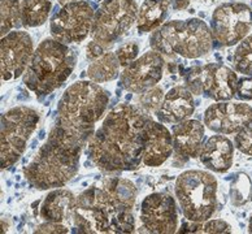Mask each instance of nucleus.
Listing matches in <instances>:
<instances>
[{"instance_id":"nucleus-28","label":"nucleus","mask_w":252,"mask_h":234,"mask_svg":"<svg viewBox=\"0 0 252 234\" xmlns=\"http://www.w3.org/2000/svg\"><path fill=\"white\" fill-rule=\"evenodd\" d=\"M139 55V46L137 42H126L121 44L116 51V56L119 59V63L121 67L126 68L127 65L131 64L134 60H137Z\"/></svg>"},{"instance_id":"nucleus-5","label":"nucleus","mask_w":252,"mask_h":234,"mask_svg":"<svg viewBox=\"0 0 252 234\" xmlns=\"http://www.w3.org/2000/svg\"><path fill=\"white\" fill-rule=\"evenodd\" d=\"M152 50L161 55H178L185 59H199L211 52L213 35L211 28L199 18L174 20L162 24L152 33Z\"/></svg>"},{"instance_id":"nucleus-25","label":"nucleus","mask_w":252,"mask_h":234,"mask_svg":"<svg viewBox=\"0 0 252 234\" xmlns=\"http://www.w3.org/2000/svg\"><path fill=\"white\" fill-rule=\"evenodd\" d=\"M233 64L237 72L252 77V30L241 43H238L233 55Z\"/></svg>"},{"instance_id":"nucleus-6","label":"nucleus","mask_w":252,"mask_h":234,"mask_svg":"<svg viewBox=\"0 0 252 234\" xmlns=\"http://www.w3.org/2000/svg\"><path fill=\"white\" fill-rule=\"evenodd\" d=\"M217 180L205 170H186L177 177V201L190 223H205L217 207Z\"/></svg>"},{"instance_id":"nucleus-16","label":"nucleus","mask_w":252,"mask_h":234,"mask_svg":"<svg viewBox=\"0 0 252 234\" xmlns=\"http://www.w3.org/2000/svg\"><path fill=\"white\" fill-rule=\"evenodd\" d=\"M173 152V135L162 123L148 119L146 128V143L143 151V164L158 167L170 158Z\"/></svg>"},{"instance_id":"nucleus-35","label":"nucleus","mask_w":252,"mask_h":234,"mask_svg":"<svg viewBox=\"0 0 252 234\" xmlns=\"http://www.w3.org/2000/svg\"><path fill=\"white\" fill-rule=\"evenodd\" d=\"M172 7H173L176 11L185 9V8L189 7V0H172Z\"/></svg>"},{"instance_id":"nucleus-18","label":"nucleus","mask_w":252,"mask_h":234,"mask_svg":"<svg viewBox=\"0 0 252 234\" xmlns=\"http://www.w3.org/2000/svg\"><path fill=\"white\" fill-rule=\"evenodd\" d=\"M77 197L72 191L56 189L44 198L39 209L40 219L47 223L65 224L74 228V209Z\"/></svg>"},{"instance_id":"nucleus-29","label":"nucleus","mask_w":252,"mask_h":234,"mask_svg":"<svg viewBox=\"0 0 252 234\" xmlns=\"http://www.w3.org/2000/svg\"><path fill=\"white\" fill-rule=\"evenodd\" d=\"M235 147L245 155L252 156V123L241 129L234 138Z\"/></svg>"},{"instance_id":"nucleus-26","label":"nucleus","mask_w":252,"mask_h":234,"mask_svg":"<svg viewBox=\"0 0 252 234\" xmlns=\"http://www.w3.org/2000/svg\"><path fill=\"white\" fill-rule=\"evenodd\" d=\"M251 182L250 178L243 173H238L230 185L231 203L235 207L246 204L251 199Z\"/></svg>"},{"instance_id":"nucleus-3","label":"nucleus","mask_w":252,"mask_h":234,"mask_svg":"<svg viewBox=\"0 0 252 234\" xmlns=\"http://www.w3.org/2000/svg\"><path fill=\"white\" fill-rule=\"evenodd\" d=\"M137 189L131 181L120 177L105 178L77 197L74 229L85 234L133 233V207Z\"/></svg>"},{"instance_id":"nucleus-13","label":"nucleus","mask_w":252,"mask_h":234,"mask_svg":"<svg viewBox=\"0 0 252 234\" xmlns=\"http://www.w3.org/2000/svg\"><path fill=\"white\" fill-rule=\"evenodd\" d=\"M32 36L26 32H11L1 38V79L11 81L24 74L34 54Z\"/></svg>"},{"instance_id":"nucleus-31","label":"nucleus","mask_w":252,"mask_h":234,"mask_svg":"<svg viewBox=\"0 0 252 234\" xmlns=\"http://www.w3.org/2000/svg\"><path fill=\"white\" fill-rule=\"evenodd\" d=\"M230 225L223 220H208L205 224L199 223L196 233H230Z\"/></svg>"},{"instance_id":"nucleus-1","label":"nucleus","mask_w":252,"mask_h":234,"mask_svg":"<svg viewBox=\"0 0 252 234\" xmlns=\"http://www.w3.org/2000/svg\"><path fill=\"white\" fill-rule=\"evenodd\" d=\"M108 101V93L93 81H78L65 90L47 139L24 168L30 186L38 190L58 189L76 176L82 150Z\"/></svg>"},{"instance_id":"nucleus-8","label":"nucleus","mask_w":252,"mask_h":234,"mask_svg":"<svg viewBox=\"0 0 252 234\" xmlns=\"http://www.w3.org/2000/svg\"><path fill=\"white\" fill-rule=\"evenodd\" d=\"M138 11L135 0H103L95 12L93 39L108 48L131 29L137 22Z\"/></svg>"},{"instance_id":"nucleus-37","label":"nucleus","mask_w":252,"mask_h":234,"mask_svg":"<svg viewBox=\"0 0 252 234\" xmlns=\"http://www.w3.org/2000/svg\"><path fill=\"white\" fill-rule=\"evenodd\" d=\"M249 232L250 233H252V216L251 219H250V223H249Z\"/></svg>"},{"instance_id":"nucleus-7","label":"nucleus","mask_w":252,"mask_h":234,"mask_svg":"<svg viewBox=\"0 0 252 234\" xmlns=\"http://www.w3.org/2000/svg\"><path fill=\"white\" fill-rule=\"evenodd\" d=\"M38 111L26 105H20L1 115V143L0 166L1 169L11 168L20 160L32 134L39 124Z\"/></svg>"},{"instance_id":"nucleus-9","label":"nucleus","mask_w":252,"mask_h":234,"mask_svg":"<svg viewBox=\"0 0 252 234\" xmlns=\"http://www.w3.org/2000/svg\"><path fill=\"white\" fill-rule=\"evenodd\" d=\"M252 30V8L245 3H223L213 11L211 32L220 46L241 43Z\"/></svg>"},{"instance_id":"nucleus-14","label":"nucleus","mask_w":252,"mask_h":234,"mask_svg":"<svg viewBox=\"0 0 252 234\" xmlns=\"http://www.w3.org/2000/svg\"><path fill=\"white\" fill-rule=\"evenodd\" d=\"M252 123V107L245 103L217 101L204 112V125L217 134H237Z\"/></svg>"},{"instance_id":"nucleus-20","label":"nucleus","mask_w":252,"mask_h":234,"mask_svg":"<svg viewBox=\"0 0 252 234\" xmlns=\"http://www.w3.org/2000/svg\"><path fill=\"white\" fill-rule=\"evenodd\" d=\"M200 162L209 170L225 173L230 169L234 160V144L223 134L213 135L207 140L200 151Z\"/></svg>"},{"instance_id":"nucleus-11","label":"nucleus","mask_w":252,"mask_h":234,"mask_svg":"<svg viewBox=\"0 0 252 234\" xmlns=\"http://www.w3.org/2000/svg\"><path fill=\"white\" fill-rule=\"evenodd\" d=\"M164 58L158 51L152 50L134 60L120 74L121 87L134 94H142L155 87L164 73Z\"/></svg>"},{"instance_id":"nucleus-38","label":"nucleus","mask_w":252,"mask_h":234,"mask_svg":"<svg viewBox=\"0 0 252 234\" xmlns=\"http://www.w3.org/2000/svg\"><path fill=\"white\" fill-rule=\"evenodd\" d=\"M251 1H252V0H251Z\"/></svg>"},{"instance_id":"nucleus-12","label":"nucleus","mask_w":252,"mask_h":234,"mask_svg":"<svg viewBox=\"0 0 252 234\" xmlns=\"http://www.w3.org/2000/svg\"><path fill=\"white\" fill-rule=\"evenodd\" d=\"M141 221L147 233H176L178 229V213L174 198L165 193L147 195L141 205Z\"/></svg>"},{"instance_id":"nucleus-33","label":"nucleus","mask_w":252,"mask_h":234,"mask_svg":"<svg viewBox=\"0 0 252 234\" xmlns=\"http://www.w3.org/2000/svg\"><path fill=\"white\" fill-rule=\"evenodd\" d=\"M70 232V228L65 224H59V223H47L42 224L35 229V233H69Z\"/></svg>"},{"instance_id":"nucleus-34","label":"nucleus","mask_w":252,"mask_h":234,"mask_svg":"<svg viewBox=\"0 0 252 234\" xmlns=\"http://www.w3.org/2000/svg\"><path fill=\"white\" fill-rule=\"evenodd\" d=\"M108 51L107 47H104L103 44L97 43L96 40H91L89 42V44L86 46V58L91 62H94L96 59H99L101 55H104L105 52Z\"/></svg>"},{"instance_id":"nucleus-19","label":"nucleus","mask_w":252,"mask_h":234,"mask_svg":"<svg viewBox=\"0 0 252 234\" xmlns=\"http://www.w3.org/2000/svg\"><path fill=\"white\" fill-rule=\"evenodd\" d=\"M173 151L181 159L196 158L200 155L204 140V125L198 120H185L176 124L172 132Z\"/></svg>"},{"instance_id":"nucleus-4","label":"nucleus","mask_w":252,"mask_h":234,"mask_svg":"<svg viewBox=\"0 0 252 234\" xmlns=\"http://www.w3.org/2000/svg\"><path fill=\"white\" fill-rule=\"evenodd\" d=\"M77 56L68 44L56 39H44L32 54L24 83L38 97H46L62 86L72 74Z\"/></svg>"},{"instance_id":"nucleus-2","label":"nucleus","mask_w":252,"mask_h":234,"mask_svg":"<svg viewBox=\"0 0 252 234\" xmlns=\"http://www.w3.org/2000/svg\"><path fill=\"white\" fill-rule=\"evenodd\" d=\"M148 117L133 104L116 105L87 143V155L103 172L135 170L143 163Z\"/></svg>"},{"instance_id":"nucleus-17","label":"nucleus","mask_w":252,"mask_h":234,"mask_svg":"<svg viewBox=\"0 0 252 234\" xmlns=\"http://www.w3.org/2000/svg\"><path fill=\"white\" fill-rule=\"evenodd\" d=\"M195 111L192 93L185 86H176L164 95L162 103L156 112L162 124H178L190 119Z\"/></svg>"},{"instance_id":"nucleus-23","label":"nucleus","mask_w":252,"mask_h":234,"mask_svg":"<svg viewBox=\"0 0 252 234\" xmlns=\"http://www.w3.org/2000/svg\"><path fill=\"white\" fill-rule=\"evenodd\" d=\"M52 9L51 0H22L21 18L22 26L36 28L47 21Z\"/></svg>"},{"instance_id":"nucleus-15","label":"nucleus","mask_w":252,"mask_h":234,"mask_svg":"<svg viewBox=\"0 0 252 234\" xmlns=\"http://www.w3.org/2000/svg\"><path fill=\"white\" fill-rule=\"evenodd\" d=\"M203 94L215 101H227L235 97L238 77L231 68L222 64L202 67Z\"/></svg>"},{"instance_id":"nucleus-30","label":"nucleus","mask_w":252,"mask_h":234,"mask_svg":"<svg viewBox=\"0 0 252 234\" xmlns=\"http://www.w3.org/2000/svg\"><path fill=\"white\" fill-rule=\"evenodd\" d=\"M186 87L195 95L203 94V83H202V67H195L190 69L186 76Z\"/></svg>"},{"instance_id":"nucleus-24","label":"nucleus","mask_w":252,"mask_h":234,"mask_svg":"<svg viewBox=\"0 0 252 234\" xmlns=\"http://www.w3.org/2000/svg\"><path fill=\"white\" fill-rule=\"evenodd\" d=\"M1 22H0V32H1V38L12 32L13 29H17L18 26L22 25L21 18V3L18 0H1Z\"/></svg>"},{"instance_id":"nucleus-10","label":"nucleus","mask_w":252,"mask_h":234,"mask_svg":"<svg viewBox=\"0 0 252 234\" xmlns=\"http://www.w3.org/2000/svg\"><path fill=\"white\" fill-rule=\"evenodd\" d=\"M94 16V8L87 1L65 4L51 20V35L64 44L82 42L91 34Z\"/></svg>"},{"instance_id":"nucleus-27","label":"nucleus","mask_w":252,"mask_h":234,"mask_svg":"<svg viewBox=\"0 0 252 234\" xmlns=\"http://www.w3.org/2000/svg\"><path fill=\"white\" fill-rule=\"evenodd\" d=\"M164 99V93L160 87H151L150 90L141 94L139 103L146 112H158Z\"/></svg>"},{"instance_id":"nucleus-36","label":"nucleus","mask_w":252,"mask_h":234,"mask_svg":"<svg viewBox=\"0 0 252 234\" xmlns=\"http://www.w3.org/2000/svg\"><path fill=\"white\" fill-rule=\"evenodd\" d=\"M59 1H60V3L62 4H68V3H72V1H81V0H59Z\"/></svg>"},{"instance_id":"nucleus-21","label":"nucleus","mask_w":252,"mask_h":234,"mask_svg":"<svg viewBox=\"0 0 252 234\" xmlns=\"http://www.w3.org/2000/svg\"><path fill=\"white\" fill-rule=\"evenodd\" d=\"M168 9H169L168 0H144L138 11V32L144 34L158 29L165 21Z\"/></svg>"},{"instance_id":"nucleus-32","label":"nucleus","mask_w":252,"mask_h":234,"mask_svg":"<svg viewBox=\"0 0 252 234\" xmlns=\"http://www.w3.org/2000/svg\"><path fill=\"white\" fill-rule=\"evenodd\" d=\"M235 97L243 101L252 100V77L247 76L245 78L238 79Z\"/></svg>"},{"instance_id":"nucleus-22","label":"nucleus","mask_w":252,"mask_h":234,"mask_svg":"<svg viewBox=\"0 0 252 234\" xmlns=\"http://www.w3.org/2000/svg\"><path fill=\"white\" fill-rule=\"evenodd\" d=\"M120 63L116 52L107 51L100 58L91 62L87 68V76L95 83H104L113 81L120 74Z\"/></svg>"}]
</instances>
